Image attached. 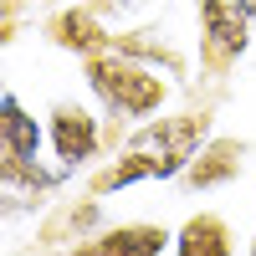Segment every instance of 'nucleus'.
I'll use <instances>...</instances> for the list:
<instances>
[{
	"label": "nucleus",
	"instance_id": "5",
	"mask_svg": "<svg viewBox=\"0 0 256 256\" xmlns=\"http://www.w3.org/2000/svg\"><path fill=\"white\" fill-rule=\"evenodd\" d=\"M46 138H52V154L62 159V169H77L98 154V113L82 108V102H56L52 108V123H46Z\"/></svg>",
	"mask_w": 256,
	"mask_h": 256
},
{
	"label": "nucleus",
	"instance_id": "6",
	"mask_svg": "<svg viewBox=\"0 0 256 256\" xmlns=\"http://www.w3.org/2000/svg\"><path fill=\"white\" fill-rule=\"evenodd\" d=\"M164 246H169L164 226H113V230H98L82 246H72L67 256H159Z\"/></svg>",
	"mask_w": 256,
	"mask_h": 256
},
{
	"label": "nucleus",
	"instance_id": "9",
	"mask_svg": "<svg viewBox=\"0 0 256 256\" xmlns=\"http://www.w3.org/2000/svg\"><path fill=\"white\" fill-rule=\"evenodd\" d=\"M174 256H230V226L220 216H190L174 236Z\"/></svg>",
	"mask_w": 256,
	"mask_h": 256
},
{
	"label": "nucleus",
	"instance_id": "4",
	"mask_svg": "<svg viewBox=\"0 0 256 256\" xmlns=\"http://www.w3.org/2000/svg\"><path fill=\"white\" fill-rule=\"evenodd\" d=\"M0 148H6V180H31V184H46L36 169V154H41V123L20 108V98L6 92V118H0Z\"/></svg>",
	"mask_w": 256,
	"mask_h": 256
},
{
	"label": "nucleus",
	"instance_id": "8",
	"mask_svg": "<svg viewBox=\"0 0 256 256\" xmlns=\"http://www.w3.org/2000/svg\"><path fill=\"white\" fill-rule=\"evenodd\" d=\"M241 159H246V148L236 138H210L200 154H195V164L184 169V180L195 184V190H216V184H226V180L241 174Z\"/></svg>",
	"mask_w": 256,
	"mask_h": 256
},
{
	"label": "nucleus",
	"instance_id": "7",
	"mask_svg": "<svg viewBox=\"0 0 256 256\" xmlns=\"http://www.w3.org/2000/svg\"><path fill=\"white\" fill-rule=\"evenodd\" d=\"M46 36L56 41L62 52H77V56H98V52H113V36L98 26V16H92V10H62V16H52Z\"/></svg>",
	"mask_w": 256,
	"mask_h": 256
},
{
	"label": "nucleus",
	"instance_id": "2",
	"mask_svg": "<svg viewBox=\"0 0 256 256\" xmlns=\"http://www.w3.org/2000/svg\"><path fill=\"white\" fill-rule=\"evenodd\" d=\"M88 92L108 108L113 118H154L169 98V82L148 67V62L128 56V52H98L88 56Z\"/></svg>",
	"mask_w": 256,
	"mask_h": 256
},
{
	"label": "nucleus",
	"instance_id": "3",
	"mask_svg": "<svg viewBox=\"0 0 256 256\" xmlns=\"http://www.w3.org/2000/svg\"><path fill=\"white\" fill-rule=\"evenodd\" d=\"M256 0H200V52L210 67H230L251 46Z\"/></svg>",
	"mask_w": 256,
	"mask_h": 256
},
{
	"label": "nucleus",
	"instance_id": "1",
	"mask_svg": "<svg viewBox=\"0 0 256 256\" xmlns=\"http://www.w3.org/2000/svg\"><path fill=\"white\" fill-rule=\"evenodd\" d=\"M210 118L205 113H174V118H154L144 123L128 148L118 154V164H108L102 174H92V195H113V190L144 184V180H174L184 174L195 154L205 148Z\"/></svg>",
	"mask_w": 256,
	"mask_h": 256
}]
</instances>
